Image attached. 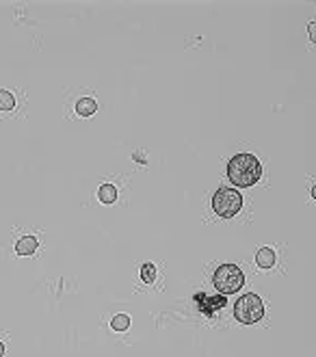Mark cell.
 Wrapping results in <instances>:
<instances>
[{
	"label": "cell",
	"mask_w": 316,
	"mask_h": 357,
	"mask_svg": "<svg viewBox=\"0 0 316 357\" xmlns=\"http://www.w3.org/2000/svg\"><path fill=\"white\" fill-rule=\"evenodd\" d=\"M227 178L236 186H254L262 178V165L260 160L251 154H236L227 163Z\"/></svg>",
	"instance_id": "1"
},
{
	"label": "cell",
	"mask_w": 316,
	"mask_h": 357,
	"mask_svg": "<svg viewBox=\"0 0 316 357\" xmlns=\"http://www.w3.org/2000/svg\"><path fill=\"white\" fill-rule=\"evenodd\" d=\"M214 288L221 295H234L245 286V275L236 264H221L214 273Z\"/></svg>",
	"instance_id": "2"
},
{
	"label": "cell",
	"mask_w": 316,
	"mask_h": 357,
	"mask_svg": "<svg viewBox=\"0 0 316 357\" xmlns=\"http://www.w3.org/2000/svg\"><path fill=\"white\" fill-rule=\"evenodd\" d=\"M234 316L243 325H254V323H258V320H262V316H264L262 299L254 293L241 297L239 301L234 303Z\"/></svg>",
	"instance_id": "3"
},
{
	"label": "cell",
	"mask_w": 316,
	"mask_h": 357,
	"mask_svg": "<svg viewBox=\"0 0 316 357\" xmlns=\"http://www.w3.org/2000/svg\"><path fill=\"white\" fill-rule=\"evenodd\" d=\"M243 208V197H241V193L236 191V188H219L217 193L212 195V210L217 212L219 217H223V219H229V217H234L239 210Z\"/></svg>",
	"instance_id": "4"
},
{
	"label": "cell",
	"mask_w": 316,
	"mask_h": 357,
	"mask_svg": "<svg viewBox=\"0 0 316 357\" xmlns=\"http://www.w3.org/2000/svg\"><path fill=\"white\" fill-rule=\"evenodd\" d=\"M195 301L204 303V305H199V310H202L204 314H212L214 310H219V308H223V305H225V297H208L204 293H197Z\"/></svg>",
	"instance_id": "5"
},
{
	"label": "cell",
	"mask_w": 316,
	"mask_h": 357,
	"mask_svg": "<svg viewBox=\"0 0 316 357\" xmlns=\"http://www.w3.org/2000/svg\"><path fill=\"white\" fill-rule=\"evenodd\" d=\"M16 251L20 256H33L35 251H37V238L35 236H22L16 243Z\"/></svg>",
	"instance_id": "6"
},
{
	"label": "cell",
	"mask_w": 316,
	"mask_h": 357,
	"mask_svg": "<svg viewBox=\"0 0 316 357\" xmlns=\"http://www.w3.org/2000/svg\"><path fill=\"white\" fill-rule=\"evenodd\" d=\"M256 262L260 268H271L275 264V251L269 249V247H262V249H258V253H256Z\"/></svg>",
	"instance_id": "7"
},
{
	"label": "cell",
	"mask_w": 316,
	"mask_h": 357,
	"mask_svg": "<svg viewBox=\"0 0 316 357\" xmlns=\"http://www.w3.org/2000/svg\"><path fill=\"white\" fill-rule=\"evenodd\" d=\"M98 111V104L93 98H81L76 102V113L81 115V117H89V115H93Z\"/></svg>",
	"instance_id": "8"
},
{
	"label": "cell",
	"mask_w": 316,
	"mask_h": 357,
	"mask_svg": "<svg viewBox=\"0 0 316 357\" xmlns=\"http://www.w3.org/2000/svg\"><path fill=\"white\" fill-rule=\"evenodd\" d=\"M98 197H100V201L104 203H113L115 199H117V188H115L113 184H102L100 186V191H98Z\"/></svg>",
	"instance_id": "9"
},
{
	"label": "cell",
	"mask_w": 316,
	"mask_h": 357,
	"mask_svg": "<svg viewBox=\"0 0 316 357\" xmlns=\"http://www.w3.org/2000/svg\"><path fill=\"white\" fill-rule=\"evenodd\" d=\"M141 279L145 283H152L156 279V266L149 264V262H147V264H143L141 266Z\"/></svg>",
	"instance_id": "10"
},
{
	"label": "cell",
	"mask_w": 316,
	"mask_h": 357,
	"mask_svg": "<svg viewBox=\"0 0 316 357\" xmlns=\"http://www.w3.org/2000/svg\"><path fill=\"white\" fill-rule=\"evenodd\" d=\"M16 106V98L9 91H0V111H11Z\"/></svg>",
	"instance_id": "11"
},
{
	"label": "cell",
	"mask_w": 316,
	"mask_h": 357,
	"mask_svg": "<svg viewBox=\"0 0 316 357\" xmlns=\"http://www.w3.org/2000/svg\"><path fill=\"white\" fill-rule=\"evenodd\" d=\"M128 325H130V318H128L126 314H117V316L113 318V323H111V327H113L115 331H126Z\"/></svg>",
	"instance_id": "12"
},
{
	"label": "cell",
	"mask_w": 316,
	"mask_h": 357,
	"mask_svg": "<svg viewBox=\"0 0 316 357\" xmlns=\"http://www.w3.org/2000/svg\"><path fill=\"white\" fill-rule=\"evenodd\" d=\"M307 28H310V39L316 43V22H312V24L307 26Z\"/></svg>",
	"instance_id": "13"
},
{
	"label": "cell",
	"mask_w": 316,
	"mask_h": 357,
	"mask_svg": "<svg viewBox=\"0 0 316 357\" xmlns=\"http://www.w3.org/2000/svg\"><path fill=\"white\" fill-rule=\"evenodd\" d=\"M3 355H5V344L0 342V357H3Z\"/></svg>",
	"instance_id": "14"
},
{
	"label": "cell",
	"mask_w": 316,
	"mask_h": 357,
	"mask_svg": "<svg viewBox=\"0 0 316 357\" xmlns=\"http://www.w3.org/2000/svg\"><path fill=\"white\" fill-rule=\"evenodd\" d=\"M312 197L316 199V184H314V188H312Z\"/></svg>",
	"instance_id": "15"
}]
</instances>
